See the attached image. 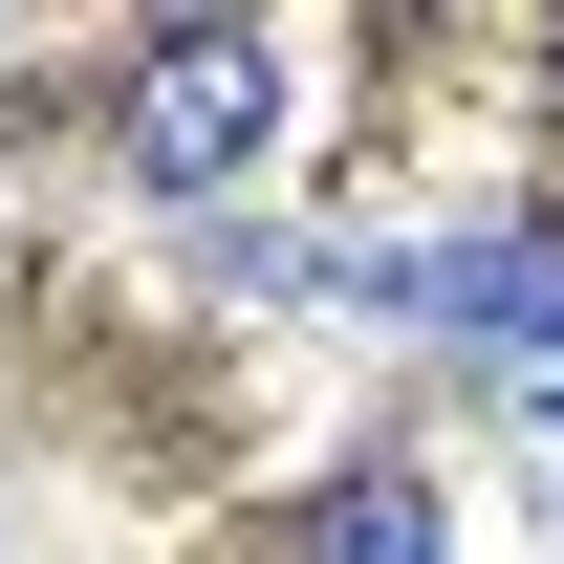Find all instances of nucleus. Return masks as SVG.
I'll use <instances>...</instances> for the list:
<instances>
[{
    "label": "nucleus",
    "mask_w": 564,
    "mask_h": 564,
    "mask_svg": "<svg viewBox=\"0 0 564 564\" xmlns=\"http://www.w3.org/2000/svg\"><path fill=\"white\" fill-rule=\"evenodd\" d=\"M282 152V22H152L109 66V174L131 196H239Z\"/></svg>",
    "instance_id": "1"
},
{
    "label": "nucleus",
    "mask_w": 564,
    "mask_h": 564,
    "mask_svg": "<svg viewBox=\"0 0 564 564\" xmlns=\"http://www.w3.org/2000/svg\"><path fill=\"white\" fill-rule=\"evenodd\" d=\"M391 304H434L456 348H521V369H564V239L543 217H478V239H434V261H369Z\"/></svg>",
    "instance_id": "2"
},
{
    "label": "nucleus",
    "mask_w": 564,
    "mask_h": 564,
    "mask_svg": "<svg viewBox=\"0 0 564 564\" xmlns=\"http://www.w3.org/2000/svg\"><path fill=\"white\" fill-rule=\"evenodd\" d=\"M304 564H456V499L369 456V478H326V499H304Z\"/></svg>",
    "instance_id": "3"
},
{
    "label": "nucleus",
    "mask_w": 564,
    "mask_h": 564,
    "mask_svg": "<svg viewBox=\"0 0 564 564\" xmlns=\"http://www.w3.org/2000/svg\"><path fill=\"white\" fill-rule=\"evenodd\" d=\"M543 521H564V391H543Z\"/></svg>",
    "instance_id": "4"
}]
</instances>
